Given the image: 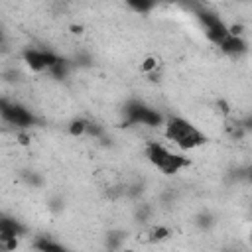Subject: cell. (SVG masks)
Instances as JSON below:
<instances>
[{
	"mask_svg": "<svg viewBox=\"0 0 252 252\" xmlns=\"http://www.w3.org/2000/svg\"><path fill=\"white\" fill-rule=\"evenodd\" d=\"M163 136L179 150H193L207 142L205 134L181 116H171L163 122Z\"/></svg>",
	"mask_w": 252,
	"mask_h": 252,
	"instance_id": "6da1fadb",
	"label": "cell"
},
{
	"mask_svg": "<svg viewBox=\"0 0 252 252\" xmlns=\"http://www.w3.org/2000/svg\"><path fill=\"white\" fill-rule=\"evenodd\" d=\"M126 122L128 124H142V126H161L163 118L156 108H150L144 102L132 100L126 106Z\"/></svg>",
	"mask_w": 252,
	"mask_h": 252,
	"instance_id": "7a4b0ae2",
	"label": "cell"
},
{
	"mask_svg": "<svg viewBox=\"0 0 252 252\" xmlns=\"http://www.w3.org/2000/svg\"><path fill=\"white\" fill-rule=\"evenodd\" d=\"M197 16H199L201 24L205 26V33H207L209 41H213L215 45H219V43L230 33L228 26H226L217 14H213V12H209V10H199Z\"/></svg>",
	"mask_w": 252,
	"mask_h": 252,
	"instance_id": "3957f363",
	"label": "cell"
},
{
	"mask_svg": "<svg viewBox=\"0 0 252 252\" xmlns=\"http://www.w3.org/2000/svg\"><path fill=\"white\" fill-rule=\"evenodd\" d=\"M0 112H2V118L6 120V122H10V124H14V126H20V128H28V126H32L33 122H35V118H33V114L28 110V108H24L22 104H16V102H8L6 98L2 100V104H0Z\"/></svg>",
	"mask_w": 252,
	"mask_h": 252,
	"instance_id": "277c9868",
	"label": "cell"
},
{
	"mask_svg": "<svg viewBox=\"0 0 252 252\" xmlns=\"http://www.w3.org/2000/svg\"><path fill=\"white\" fill-rule=\"evenodd\" d=\"M59 59L61 57H57L53 51H43V49H26L24 51V63L35 73L49 71Z\"/></svg>",
	"mask_w": 252,
	"mask_h": 252,
	"instance_id": "5b68a950",
	"label": "cell"
},
{
	"mask_svg": "<svg viewBox=\"0 0 252 252\" xmlns=\"http://www.w3.org/2000/svg\"><path fill=\"white\" fill-rule=\"evenodd\" d=\"M219 47H220L222 53L232 55V57L242 55V53L246 51V43H244V39H242L240 35H234V33H228V35L219 43Z\"/></svg>",
	"mask_w": 252,
	"mask_h": 252,
	"instance_id": "8992f818",
	"label": "cell"
},
{
	"mask_svg": "<svg viewBox=\"0 0 252 252\" xmlns=\"http://www.w3.org/2000/svg\"><path fill=\"white\" fill-rule=\"evenodd\" d=\"M22 234H24V228L20 226L18 220H10V219H2L0 220V240L16 238V236H22Z\"/></svg>",
	"mask_w": 252,
	"mask_h": 252,
	"instance_id": "52a82bcc",
	"label": "cell"
},
{
	"mask_svg": "<svg viewBox=\"0 0 252 252\" xmlns=\"http://www.w3.org/2000/svg\"><path fill=\"white\" fill-rule=\"evenodd\" d=\"M126 4L138 14H148L156 6V0H126Z\"/></svg>",
	"mask_w": 252,
	"mask_h": 252,
	"instance_id": "ba28073f",
	"label": "cell"
},
{
	"mask_svg": "<svg viewBox=\"0 0 252 252\" xmlns=\"http://www.w3.org/2000/svg\"><path fill=\"white\" fill-rule=\"evenodd\" d=\"M87 130H89V122H85V120H73L69 124V134H73V136H83V134H87Z\"/></svg>",
	"mask_w": 252,
	"mask_h": 252,
	"instance_id": "9c48e42d",
	"label": "cell"
},
{
	"mask_svg": "<svg viewBox=\"0 0 252 252\" xmlns=\"http://www.w3.org/2000/svg\"><path fill=\"white\" fill-rule=\"evenodd\" d=\"M47 73H51V75H53V77H57V79H63V77L67 75V63H65L63 59H59V61H57V63H55Z\"/></svg>",
	"mask_w": 252,
	"mask_h": 252,
	"instance_id": "30bf717a",
	"label": "cell"
},
{
	"mask_svg": "<svg viewBox=\"0 0 252 252\" xmlns=\"http://www.w3.org/2000/svg\"><path fill=\"white\" fill-rule=\"evenodd\" d=\"M158 69V59L156 57H146L144 61H142V71L144 73H152V71H156Z\"/></svg>",
	"mask_w": 252,
	"mask_h": 252,
	"instance_id": "8fae6325",
	"label": "cell"
},
{
	"mask_svg": "<svg viewBox=\"0 0 252 252\" xmlns=\"http://www.w3.org/2000/svg\"><path fill=\"white\" fill-rule=\"evenodd\" d=\"M35 248H39V250H61V244H55V242H49V240H39V242H35Z\"/></svg>",
	"mask_w": 252,
	"mask_h": 252,
	"instance_id": "7c38bea8",
	"label": "cell"
},
{
	"mask_svg": "<svg viewBox=\"0 0 252 252\" xmlns=\"http://www.w3.org/2000/svg\"><path fill=\"white\" fill-rule=\"evenodd\" d=\"M165 236H169V230L165 226H156L152 230V240H163Z\"/></svg>",
	"mask_w": 252,
	"mask_h": 252,
	"instance_id": "4fadbf2b",
	"label": "cell"
},
{
	"mask_svg": "<svg viewBox=\"0 0 252 252\" xmlns=\"http://www.w3.org/2000/svg\"><path fill=\"white\" fill-rule=\"evenodd\" d=\"M248 128H252V120H250V122H248Z\"/></svg>",
	"mask_w": 252,
	"mask_h": 252,
	"instance_id": "5bb4252c",
	"label": "cell"
}]
</instances>
